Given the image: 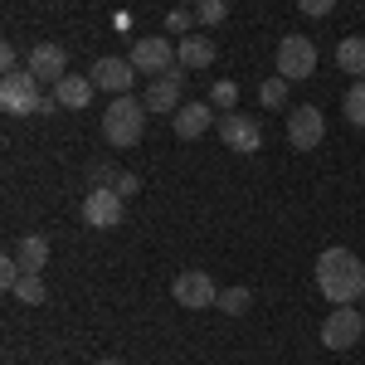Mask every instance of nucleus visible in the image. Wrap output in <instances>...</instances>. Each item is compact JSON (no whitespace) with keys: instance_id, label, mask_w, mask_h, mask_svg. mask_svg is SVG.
Wrapping results in <instances>:
<instances>
[{"instance_id":"1","label":"nucleus","mask_w":365,"mask_h":365,"mask_svg":"<svg viewBox=\"0 0 365 365\" xmlns=\"http://www.w3.org/2000/svg\"><path fill=\"white\" fill-rule=\"evenodd\" d=\"M317 287H322L327 302L351 307V302L365 297V263L351 249H327L317 258Z\"/></svg>"},{"instance_id":"2","label":"nucleus","mask_w":365,"mask_h":365,"mask_svg":"<svg viewBox=\"0 0 365 365\" xmlns=\"http://www.w3.org/2000/svg\"><path fill=\"white\" fill-rule=\"evenodd\" d=\"M141 132H146V103L132 98V93L113 98L108 113H103V141L127 151V146H137V141H141Z\"/></svg>"},{"instance_id":"3","label":"nucleus","mask_w":365,"mask_h":365,"mask_svg":"<svg viewBox=\"0 0 365 365\" xmlns=\"http://www.w3.org/2000/svg\"><path fill=\"white\" fill-rule=\"evenodd\" d=\"M0 108H5L10 117H25V113H49V108H58V103L39 98V78H34L29 68H15V73L0 78Z\"/></svg>"},{"instance_id":"4","label":"nucleus","mask_w":365,"mask_h":365,"mask_svg":"<svg viewBox=\"0 0 365 365\" xmlns=\"http://www.w3.org/2000/svg\"><path fill=\"white\" fill-rule=\"evenodd\" d=\"M317 73V44H312L307 34H287L278 44V78L287 83H302Z\"/></svg>"},{"instance_id":"5","label":"nucleus","mask_w":365,"mask_h":365,"mask_svg":"<svg viewBox=\"0 0 365 365\" xmlns=\"http://www.w3.org/2000/svg\"><path fill=\"white\" fill-rule=\"evenodd\" d=\"M365 331V312L356 307H331V317L322 322V346L327 351H351Z\"/></svg>"},{"instance_id":"6","label":"nucleus","mask_w":365,"mask_h":365,"mask_svg":"<svg viewBox=\"0 0 365 365\" xmlns=\"http://www.w3.org/2000/svg\"><path fill=\"white\" fill-rule=\"evenodd\" d=\"M185 73H190V68H166V73H156V78L146 83V98H141L146 113H175V108L185 103V98H180V93H185Z\"/></svg>"},{"instance_id":"7","label":"nucleus","mask_w":365,"mask_h":365,"mask_svg":"<svg viewBox=\"0 0 365 365\" xmlns=\"http://www.w3.org/2000/svg\"><path fill=\"white\" fill-rule=\"evenodd\" d=\"M322 137H327V117H322V108H287V141L297 146V151H312V146H322Z\"/></svg>"},{"instance_id":"8","label":"nucleus","mask_w":365,"mask_h":365,"mask_svg":"<svg viewBox=\"0 0 365 365\" xmlns=\"http://www.w3.org/2000/svg\"><path fill=\"white\" fill-rule=\"evenodd\" d=\"M122 210H127V200L117 195L113 185H93L83 200V220L93 229H117L122 225Z\"/></svg>"},{"instance_id":"9","label":"nucleus","mask_w":365,"mask_h":365,"mask_svg":"<svg viewBox=\"0 0 365 365\" xmlns=\"http://www.w3.org/2000/svg\"><path fill=\"white\" fill-rule=\"evenodd\" d=\"M220 141H225L229 151H239V156H253V151L263 146V127H258L249 113H225V122H220Z\"/></svg>"},{"instance_id":"10","label":"nucleus","mask_w":365,"mask_h":365,"mask_svg":"<svg viewBox=\"0 0 365 365\" xmlns=\"http://www.w3.org/2000/svg\"><path fill=\"white\" fill-rule=\"evenodd\" d=\"M127 58H132L137 73H151V78H156V73H166L170 63H175V49H170V39H161V34H146V39L132 44Z\"/></svg>"},{"instance_id":"11","label":"nucleus","mask_w":365,"mask_h":365,"mask_svg":"<svg viewBox=\"0 0 365 365\" xmlns=\"http://www.w3.org/2000/svg\"><path fill=\"white\" fill-rule=\"evenodd\" d=\"M88 78H93V88L122 98V93H132V83H137V68H132V58H98Z\"/></svg>"},{"instance_id":"12","label":"nucleus","mask_w":365,"mask_h":365,"mask_svg":"<svg viewBox=\"0 0 365 365\" xmlns=\"http://www.w3.org/2000/svg\"><path fill=\"white\" fill-rule=\"evenodd\" d=\"M29 73L39 78V83H49V88H58L63 78H68V54L58 49V44H34L29 49V63H25Z\"/></svg>"},{"instance_id":"13","label":"nucleus","mask_w":365,"mask_h":365,"mask_svg":"<svg viewBox=\"0 0 365 365\" xmlns=\"http://www.w3.org/2000/svg\"><path fill=\"white\" fill-rule=\"evenodd\" d=\"M170 297L180 302V307H215L220 302V292H215V282H210V273H180V278L170 282Z\"/></svg>"},{"instance_id":"14","label":"nucleus","mask_w":365,"mask_h":365,"mask_svg":"<svg viewBox=\"0 0 365 365\" xmlns=\"http://www.w3.org/2000/svg\"><path fill=\"white\" fill-rule=\"evenodd\" d=\"M170 127H175V137H180V141L205 137V132L215 127V103H180V108L170 113Z\"/></svg>"},{"instance_id":"15","label":"nucleus","mask_w":365,"mask_h":365,"mask_svg":"<svg viewBox=\"0 0 365 365\" xmlns=\"http://www.w3.org/2000/svg\"><path fill=\"white\" fill-rule=\"evenodd\" d=\"M175 63L190 68V73H195V68H210V63H215V39H210V34H185V39L175 44Z\"/></svg>"},{"instance_id":"16","label":"nucleus","mask_w":365,"mask_h":365,"mask_svg":"<svg viewBox=\"0 0 365 365\" xmlns=\"http://www.w3.org/2000/svg\"><path fill=\"white\" fill-rule=\"evenodd\" d=\"M93 93H98V88H93L88 73H68V78L54 88V103H58V108H68V113H78V108L93 103Z\"/></svg>"},{"instance_id":"17","label":"nucleus","mask_w":365,"mask_h":365,"mask_svg":"<svg viewBox=\"0 0 365 365\" xmlns=\"http://www.w3.org/2000/svg\"><path fill=\"white\" fill-rule=\"evenodd\" d=\"M15 258H20L25 273H44V263H49V239H44V234H25L20 249H15Z\"/></svg>"},{"instance_id":"18","label":"nucleus","mask_w":365,"mask_h":365,"mask_svg":"<svg viewBox=\"0 0 365 365\" xmlns=\"http://www.w3.org/2000/svg\"><path fill=\"white\" fill-rule=\"evenodd\" d=\"M336 68L365 78V34H351V39H341V44H336Z\"/></svg>"},{"instance_id":"19","label":"nucleus","mask_w":365,"mask_h":365,"mask_svg":"<svg viewBox=\"0 0 365 365\" xmlns=\"http://www.w3.org/2000/svg\"><path fill=\"white\" fill-rule=\"evenodd\" d=\"M225 15H229V0H195V20H200L205 29L225 25Z\"/></svg>"},{"instance_id":"20","label":"nucleus","mask_w":365,"mask_h":365,"mask_svg":"<svg viewBox=\"0 0 365 365\" xmlns=\"http://www.w3.org/2000/svg\"><path fill=\"white\" fill-rule=\"evenodd\" d=\"M44 297H49V292H44V278H39V273H25V278H20V287H15V302H29V307H39Z\"/></svg>"},{"instance_id":"21","label":"nucleus","mask_w":365,"mask_h":365,"mask_svg":"<svg viewBox=\"0 0 365 365\" xmlns=\"http://www.w3.org/2000/svg\"><path fill=\"white\" fill-rule=\"evenodd\" d=\"M258 103L263 108H287V78H263L258 83Z\"/></svg>"},{"instance_id":"22","label":"nucleus","mask_w":365,"mask_h":365,"mask_svg":"<svg viewBox=\"0 0 365 365\" xmlns=\"http://www.w3.org/2000/svg\"><path fill=\"white\" fill-rule=\"evenodd\" d=\"M215 307H225L229 317H244V312L253 307V292H249V287H225V297H220Z\"/></svg>"},{"instance_id":"23","label":"nucleus","mask_w":365,"mask_h":365,"mask_svg":"<svg viewBox=\"0 0 365 365\" xmlns=\"http://www.w3.org/2000/svg\"><path fill=\"white\" fill-rule=\"evenodd\" d=\"M346 122H356V127H365V78H356V88L346 93Z\"/></svg>"},{"instance_id":"24","label":"nucleus","mask_w":365,"mask_h":365,"mask_svg":"<svg viewBox=\"0 0 365 365\" xmlns=\"http://www.w3.org/2000/svg\"><path fill=\"white\" fill-rule=\"evenodd\" d=\"M210 103H215V108H234V103H239V83H234V78H220V83L210 88Z\"/></svg>"},{"instance_id":"25","label":"nucleus","mask_w":365,"mask_h":365,"mask_svg":"<svg viewBox=\"0 0 365 365\" xmlns=\"http://www.w3.org/2000/svg\"><path fill=\"white\" fill-rule=\"evenodd\" d=\"M20 278H25L20 258H5V263H0V287H5V292H15V287H20Z\"/></svg>"},{"instance_id":"26","label":"nucleus","mask_w":365,"mask_h":365,"mask_svg":"<svg viewBox=\"0 0 365 365\" xmlns=\"http://www.w3.org/2000/svg\"><path fill=\"white\" fill-rule=\"evenodd\" d=\"M195 25V10H170L166 15V29H175V34H180V39H185V29Z\"/></svg>"},{"instance_id":"27","label":"nucleus","mask_w":365,"mask_h":365,"mask_svg":"<svg viewBox=\"0 0 365 365\" xmlns=\"http://www.w3.org/2000/svg\"><path fill=\"white\" fill-rule=\"evenodd\" d=\"M297 10L312 15V20H322V15H331V10H336V0H297Z\"/></svg>"},{"instance_id":"28","label":"nucleus","mask_w":365,"mask_h":365,"mask_svg":"<svg viewBox=\"0 0 365 365\" xmlns=\"http://www.w3.org/2000/svg\"><path fill=\"white\" fill-rule=\"evenodd\" d=\"M113 190H117V195H122V200H132V195H137V190H141V180H137V175H132V170H122V175H117V185H113Z\"/></svg>"},{"instance_id":"29","label":"nucleus","mask_w":365,"mask_h":365,"mask_svg":"<svg viewBox=\"0 0 365 365\" xmlns=\"http://www.w3.org/2000/svg\"><path fill=\"white\" fill-rule=\"evenodd\" d=\"M0 68H5V73H15V68H20V54H15V44H0Z\"/></svg>"},{"instance_id":"30","label":"nucleus","mask_w":365,"mask_h":365,"mask_svg":"<svg viewBox=\"0 0 365 365\" xmlns=\"http://www.w3.org/2000/svg\"><path fill=\"white\" fill-rule=\"evenodd\" d=\"M98 365H122V361H98Z\"/></svg>"}]
</instances>
